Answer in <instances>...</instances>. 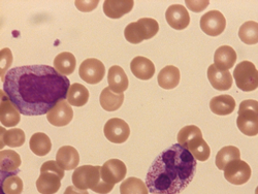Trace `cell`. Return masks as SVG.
<instances>
[{
    "instance_id": "1",
    "label": "cell",
    "mask_w": 258,
    "mask_h": 194,
    "mask_svg": "<svg viewBox=\"0 0 258 194\" xmlns=\"http://www.w3.org/2000/svg\"><path fill=\"white\" fill-rule=\"evenodd\" d=\"M71 82L49 66H27L10 70L4 91L25 116L48 114L60 100L68 97Z\"/></svg>"
},
{
    "instance_id": "2",
    "label": "cell",
    "mask_w": 258,
    "mask_h": 194,
    "mask_svg": "<svg viewBox=\"0 0 258 194\" xmlns=\"http://www.w3.org/2000/svg\"><path fill=\"white\" fill-rule=\"evenodd\" d=\"M198 162L179 144L171 145L150 166L146 185L152 194H180L193 180Z\"/></svg>"
},
{
    "instance_id": "3",
    "label": "cell",
    "mask_w": 258,
    "mask_h": 194,
    "mask_svg": "<svg viewBox=\"0 0 258 194\" xmlns=\"http://www.w3.org/2000/svg\"><path fill=\"white\" fill-rule=\"evenodd\" d=\"M74 186L81 190H88L98 194H107L114 189V185L103 181L101 176V166L83 165L77 167L73 174Z\"/></svg>"
},
{
    "instance_id": "4",
    "label": "cell",
    "mask_w": 258,
    "mask_h": 194,
    "mask_svg": "<svg viewBox=\"0 0 258 194\" xmlns=\"http://www.w3.org/2000/svg\"><path fill=\"white\" fill-rule=\"evenodd\" d=\"M64 169L53 160H48L40 167L36 188L40 194H55L61 187Z\"/></svg>"
},
{
    "instance_id": "5",
    "label": "cell",
    "mask_w": 258,
    "mask_h": 194,
    "mask_svg": "<svg viewBox=\"0 0 258 194\" xmlns=\"http://www.w3.org/2000/svg\"><path fill=\"white\" fill-rule=\"evenodd\" d=\"M159 31V25L155 19L142 18L137 22L128 24L124 29V36L133 45L141 44L143 40L154 37Z\"/></svg>"
},
{
    "instance_id": "6",
    "label": "cell",
    "mask_w": 258,
    "mask_h": 194,
    "mask_svg": "<svg viewBox=\"0 0 258 194\" xmlns=\"http://www.w3.org/2000/svg\"><path fill=\"white\" fill-rule=\"evenodd\" d=\"M236 126L247 137L258 135V101L254 99L243 100L240 104L236 118Z\"/></svg>"
},
{
    "instance_id": "7",
    "label": "cell",
    "mask_w": 258,
    "mask_h": 194,
    "mask_svg": "<svg viewBox=\"0 0 258 194\" xmlns=\"http://www.w3.org/2000/svg\"><path fill=\"white\" fill-rule=\"evenodd\" d=\"M233 79L238 88L244 92H252L258 88V71L248 60L240 62L235 67Z\"/></svg>"
},
{
    "instance_id": "8",
    "label": "cell",
    "mask_w": 258,
    "mask_h": 194,
    "mask_svg": "<svg viewBox=\"0 0 258 194\" xmlns=\"http://www.w3.org/2000/svg\"><path fill=\"white\" fill-rule=\"evenodd\" d=\"M251 174L250 165L241 159L229 162L224 168L225 180L236 186L246 184L250 180Z\"/></svg>"
},
{
    "instance_id": "9",
    "label": "cell",
    "mask_w": 258,
    "mask_h": 194,
    "mask_svg": "<svg viewBox=\"0 0 258 194\" xmlns=\"http://www.w3.org/2000/svg\"><path fill=\"white\" fill-rule=\"evenodd\" d=\"M80 78L86 83L95 85L102 81L105 75V68L103 63L95 58H88L84 60L79 69Z\"/></svg>"
},
{
    "instance_id": "10",
    "label": "cell",
    "mask_w": 258,
    "mask_h": 194,
    "mask_svg": "<svg viewBox=\"0 0 258 194\" xmlns=\"http://www.w3.org/2000/svg\"><path fill=\"white\" fill-rule=\"evenodd\" d=\"M103 134L111 143L123 144L131 136V128L124 120L120 118H112L105 123Z\"/></svg>"
},
{
    "instance_id": "11",
    "label": "cell",
    "mask_w": 258,
    "mask_h": 194,
    "mask_svg": "<svg viewBox=\"0 0 258 194\" xmlns=\"http://www.w3.org/2000/svg\"><path fill=\"white\" fill-rule=\"evenodd\" d=\"M201 29L209 36H218L226 27L225 17L219 11H210L201 19Z\"/></svg>"
},
{
    "instance_id": "12",
    "label": "cell",
    "mask_w": 258,
    "mask_h": 194,
    "mask_svg": "<svg viewBox=\"0 0 258 194\" xmlns=\"http://www.w3.org/2000/svg\"><path fill=\"white\" fill-rule=\"evenodd\" d=\"M74 118V111L72 105L67 101L60 100L47 114V119L50 124L56 127H63L69 125Z\"/></svg>"
},
{
    "instance_id": "13",
    "label": "cell",
    "mask_w": 258,
    "mask_h": 194,
    "mask_svg": "<svg viewBox=\"0 0 258 194\" xmlns=\"http://www.w3.org/2000/svg\"><path fill=\"white\" fill-rule=\"evenodd\" d=\"M127 174L125 163L119 159H110L101 167V176L104 182L115 185L124 180Z\"/></svg>"
},
{
    "instance_id": "14",
    "label": "cell",
    "mask_w": 258,
    "mask_h": 194,
    "mask_svg": "<svg viewBox=\"0 0 258 194\" xmlns=\"http://www.w3.org/2000/svg\"><path fill=\"white\" fill-rule=\"evenodd\" d=\"M167 24L176 30H183L190 24V16L187 9L182 5H171L165 13Z\"/></svg>"
},
{
    "instance_id": "15",
    "label": "cell",
    "mask_w": 258,
    "mask_h": 194,
    "mask_svg": "<svg viewBox=\"0 0 258 194\" xmlns=\"http://www.w3.org/2000/svg\"><path fill=\"white\" fill-rule=\"evenodd\" d=\"M2 104H0V121L6 127H14L21 120V113L17 106L12 102L5 91L2 90Z\"/></svg>"
},
{
    "instance_id": "16",
    "label": "cell",
    "mask_w": 258,
    "mask_h": 194,
    "mask_svg": "<svg viewBox=\"0 0 258 194\" xmlns=\"http://www.w3.org/2000/svg\"><path fill=\"white\" fill-rule=\"evenodd\" d=\"M208 79L212 87L219 91H227L232 86V76L228 71H221L212 64L208 69Z\"/></svg>"
},
{
    "instance_id": "17",
    "label": "cell",
    "mask_w": 258,
    "mask_h": 194,
    "mask_svg": "<svg viewBox=\"0 0 258 194\" xmlns=\"http://www.w3.org/2000/svg\"><path fill=\"white\" fill-rule=\"evenodd\" d=\"M135 6L133 0H105L103 3V13L111 19H119L131 13Z\"/></svg>"
},
{
    "instance_id": "18",
    "label": "cell",
    "mask_w": 258,
    "mask_h": 194,
    "mask_svg": "<svg viewBox=\"0 0 258 194\" xmlns=\"http://www.w3.org/2000/svg\"><path fill=\"white\" fill-rule=\"evenodd\" d=\"M131 70L136 78L144 81L151 80L155 74L154 63L143 56H138L133 59Z\"/></svg>"
},
{
    "instance_id": "19",
    "label": "cell",
    "mask_w": 258,
    "mask_h": 194,
    "mask_svg": "<svg viewBox=\"0 0 258 194\" xmlns=\"http://www.w3.org/2000/svg\"><path fill=\"white\" fill-rule=\"evenodd\" d=\"M56 162L64 170L76 169L80 163L79 152L76 148L72 146H63L58 150Z\"/></svg>"
},
{
    "instance_id": "20",
    "label": "cell",
    "mask_w": 258,
    "mask_h": 194,
    "mask_svg": "<svg viewBox=\"0 0 258 194\" xmlns=\"http://www.w3.org/2000/svg\"><path fill=\"white\" fill-rule=\"evenodd\" d=\"M236 53L229 46L219 47L214 54V66L221 71H228L236 62Z\"/></svg>"
},
{
    "instance_id": "21",
    "label": "cell",
    "mask_w": 258,
    "mask_h": 194,
    "mask_svg": "<svg viewBox=\"0 0 258 194\" xmlns=\"http://www.w3.org/2000/svg\"><path fill=\"white\" fill-rule=\"evenodd\" d=\"M109 88L115 93H123L128 88V78L124 70L118 66H113L107 74Z\"/></svg>"
},
{
    "instance_id": "22",
    "label": "cell",
    "mask_w": 258,
    "mask_h": 194,
    "mask_svg": "<svg viewBox=\"0 0 258 194\" xmlns=\"http://www.w3.org/2000/svg\"><path fill=\"white\" fill-rule=\"evenodd\" d=\"M184 148H186L192 156L199 161H207L211 156V149L203 139V135L191 139Z\"/></svg>"
},
{
    "instance_id": "23",
    "label": "cell",
    "mask_w": 258,
    "mask_h": 194,
    "mask_svg": "<svg viewBox=\"0 0 258 194\" xmlns=\"http://www.w3.org/2000/svg\"><path fill=\"white\" fill-rule=\"evenodd\" d=\"M181 75L178 68L174 66H167L160 71L157 77L159 87L165 90H171L176 88L180 83Z\"/></svg>"
},
{
    "instance_id": "24",
    "label": "cell",
    "mask_w": 258,
    "mask_h": 194,
    "mask_svg": "<svg viewBox=\"0 0 258 194\" xmlns=\"http://www.w3.org/2000/svg\"><path fill=\"white\" fill-rule=\"evenodd\" d=\"M211 111L219 116L230 115L235 109V100L230 95H218L215 96L210 101Z\"/></svg>"
},
{
    "instance_id": "25",
    "label": "cell",
    "mask_w": 258,
    "mask_h": 194,
    "mask_svg": "<svg viewBox=\"0 0 258 194\" xmlns=\"http://www.w3.org/2000/svg\"><path fill=\"white\" fill-rule=\"evenodd\" d=\"M0 166H2V174L6 176L7 174L17 175L18 168L21 165L20 155L13 150H2L0 153Z\"/></svg>"
},
{
    "instance_id": "26",
    "label": "cell",
    "mask_w": 258,
    "mask_h": 194,
    "mask_svg": "<svg viewBox=\"0 0 258 194\" xmlns=\"http://www.w3.org/2000/svg\"><path fill=\"white\" fill-rule=\"evenodd\" d=\"M99 101L104 111L115 112L121 107L124 101V94L115 93L109 87H105L99 96Z\"/></svg>"
},
{
    "instance_id": "27",
    "label": "cell",
    "mask_w": 258,
    "mask_h": 194,
    "mask_svg": "<svg viewBox=\"0 0 258 194\" xmlns=\"http://www.w3.org/2000/svg\"><path fill=\"white\" fill-rule=\"evenodd\" d=\"M76 57L70 52L58 54L54 59V69L62 76H70L76 70Z\"/></svg>"
},
{
    "instance_id": "28",
    "label": "cell",
    "mask_w": 258,
    "mask_h": 194,
    "mask_svg": "<svg viewBox=\"0 0 258 194\" xmlns=\"http://www.w3.org/2000/svg\"><path fill=\"white\" fill-rule=\"evenodd\" d=\"M29 147L32 152L37 156H46L52 149L50 138L44 133L32 135L29 141Z\"/></svg>"
},
{
    "instance_id": "29",
    "label": "cell",
    "mask_w": 258,
    "mask_h": 194,
    "mask_svg": "<svg viewBox=\"0 0 258 194\" xmlns=\"http://www.w3.org/2000/svg\"><path fill=\"white\" fill-rule=\"evenodd\" d=\"M0 132H2V149L5 146L18 148L25 143V134L22 129L12 128L10 131H7L6 128L2 127Z\"/></svg>"
},
{
    "instance_id": "30",
    "label": "cell",
    "mask_w": 258,
    "mask_h": 194,
    "mask_svg": "<svg viewBox=\"0 0 258 194\" xmlns=\"http://www.w3.org/2000/svg\"><path fill=\"white\" fill-rule=\"evenodd\" d=\"M67 99L71 105L83 106L89 100V91L84 85L75 83L71 86Z\"/></svg>"
},
{
    "instance_id": "31",
    "label": "cell",
    "mask_w": 258,
    "mask_h": 194,
    "mask_svg": "<svg viewBox=\"0 0 258 194\" xmlns=\"http://www.w3.org/2000/svg\"><path fill=\"white\" fill-rule=\"evenodd\" d=\"M236 159H241V152L239 148H236L234 146H226L223 147L219 152L216 155V160H215V163H216V166L224 170L225 166Z\"/></svg>"
},
{
    "instance_id": "32",
    "label": "cell",
    "mask_w": 258,
    "mask_h": 194,
    "mask_svg": "<svg viewBox=\"0 0 258 194\" xmlns=\"http://www.w3.org/2000/svg\"><path fill=\"white\" fill-rule=\"evenodd\" d=\"M239 37L246 45L258 44V23L247 21L239 29Z\"/></svg>"
},
{
    "instance_id": "33",
    "label": "cell",
    "mask_w": 258,
    "mask_h": 194,
    "mask_svg": "<svg viewBox=\"0 0 258 194\" xmlns=\"http://www.w3.org/2000/svg\"><path fill=\"white\" fill-rule=\"evenodd\" d=\"M121 194H149V189L141 179L128 178L120 186Z\"/></svg>"
},
{
    "instance_id": "34",
    "label": "cell",
    "mask_w": 258,
    "mask_h": 194,
    "mask_svg": "<svg viewBox=\"0 0 258 194\" xmlns=\"http://www.w3.org/2000/svg\"><path fill=\"white\" fill-rule=\"evenodd\" d=\"M2 187L5 194H21L23 192V181L17 175L4 176Z\"/></svg>"
},
{
    "instance_id": "35",
    "label": "cell",
    "mask_w": 258,
    "mask_h": 194,
    "mask_svg": "<svg viewBox=\"0 0 258 194\" xmlns=\"http://www.w3.org/2000/svg\"><path fill=\"white\" fill-rule=\"evenodd\" d=\"M203 135L201 129L196 125H188L183 127L178 134V143L182 147H185L186 144L195 137Z\"/></svg>"
},
{
    "instance_id": "36",
    "label": "cell",
    "mask_w": 258,
    "mask_h": 194,
    "mask_svg": "<svg viewBox=\"0 0 258 194\" xmlns=\"http://www.w3.org/2000/svg\"><path fill=\"white\" fill-rule=\"evenodd\" d=\"M0 59H2V81L5 82L6 76H7V72H9L10 67L12 66L13 63V54L12 51L8 48L3 49L2 52H0Z\"/></svg>"
},
{
    "instance_id": "37",
    "label": "cell",
    "mask_w": 258,
    "mask_h": 194,
    "mask_svg": "<svg viewBox=\"0 0 258 194\" xmlns=\"http://www.w3.org/2000/svg\"><path fill=\"white\" fill-rule=\"evenodd\" d=\"M99 2L98 0H90V2H84V0H78V2H75V5L77 9L83 13H88L93 10H95L98 6Z\"/></svg>"
},
{
    "instance_id": "38",
    "label": "cell",
    "mask_w": 258,
    "mask_h": 194,
    "mask_svg": "<svg viewBox=\"0 0 258 194\" xmlns=\"http://www.w3.org/2000/svg\"><path fill=\"white\" fill-rule=\"evenodd\" d=\"M209 4L210 2H208V0H206V2H189V0H187L186 2L188 9L196 13H200L204 11L209 6Z\"/></svg>"
},
{
    "instance_id": "39",
    "label": "cell",
    "mask_w": 258,
    "mask_h": 194,
    "mask_svg": "<svg viewBox=\"0 0 258 194\" xmlns=\"http://www.w3.org/2000/svg\"><path fill=\"white\" fill-rule=\"evenodd\" d=\"M63 194H89L87 190H81L76 186H69Z\"/></svg>"
},
{
    "instance_id": "40",
    "label": "cell",
    "mask_w": 258,
    "mask_h": 194,
    "mask_svg": "<svg viewBox=\"0 0 258 194\" xmlns=\"http://www.w3.org/2000/svg\"><path fill=\"white\" fill-rule=\"evenodd\" d=\"M255 194H258V186H257L256 189H255Z\"/></svg>"
},
{
    "instance_id": "41",
    "label": "cell",
    "mask_w": 258,
    "mask_h": 194,
    "mask_svg": "<svg viewBox=\"0 0 258 194\" xmlns=\"http://www.w3.org/2000/svg\"><path fill=\"white\" fill-rule=\"evenodd\" d=\"M153 194H155V193H153Z\"/></svg>"
}]
</instances>
